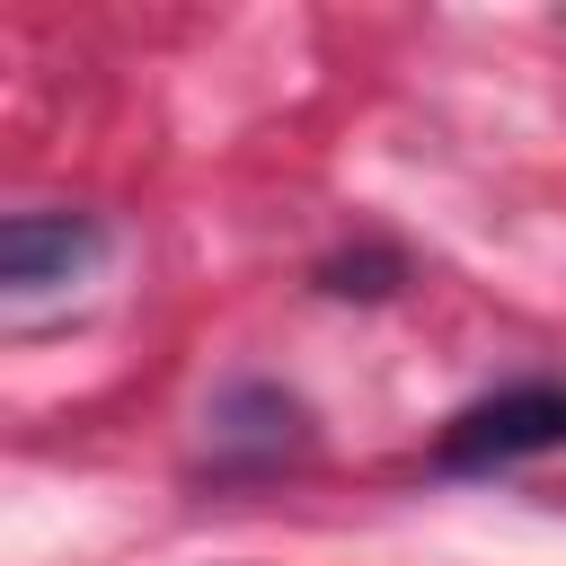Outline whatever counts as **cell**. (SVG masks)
<instances>
[{"instance_id":"cell-2","label":"cell","mask_w":566,"mask_h":566,"mask_svg":"<svg viewBox=\"0 0 566 566\" xmlns=\"http://www.w3.org/2000/svg\"><path fill=\"white\" fill-rule=\"evenodd\" d=\"M88 256H97V221H71V212H9L0 221V283L9 292L71 283Z\"/></svg>"},{"instance_id":"cell-1","label":"cell","mask_w":566,"mask_h":566,"mask_svg":"<svg viewBox=\"0 0 566 566\" xmlns=\"http://www.w3.org/2000/svg\"><path fill=\"white\" fill-rule=\"evenodd\" d=\"M566 442V380H522V389H495L478 407H460L433 442L442 469H513L531 451H557Z\"/></svg>"}]
</instances>
